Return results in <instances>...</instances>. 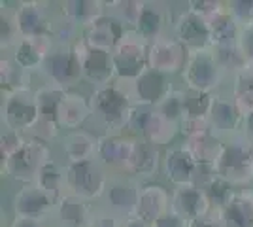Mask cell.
Segmentation results:
<instances>
[{
	"label": "cell",
	"instance_id": "obj_1",
	"mask_svg": "<svg viewBox=\"0 0 253 227\" xmlns=\"http://www.w3.org/2000/svg\"><path fill=\"white\" fill-rule=\"evenodd\" d=\"M93 118L98 119V123L112 133H126L128 119L132 116L134 102L128 93V86L121 82H114L110 86L95 87L89 97Z\"/></svg>",
	"mask_w": 253,
	"mask_h": 227
},
{
	"label": "cell",
	"instance_id": "obj_2",
	"mask_svg": "<svg viewBox=\"0 0 253 227\" xmlns=\"http://www.w3.org/2000/svg\"><path fill=\"white\" fill-rule=\"evenodd\" d=\"M49 159H51L49 142L36 135H25L21 146L6 161H2V173L23 185H32L36 184V178L42 167Z\"/></svg>",
	"mask_w": 253,
	"mask_h": 227
},
{
	"label": "cell",
	"instance_id": "obj_3",
	"mask_svg": "<svg viewBox=\"0 0 253 227\" xmlns=\"http://www.w3.org/2000/svg\"><path fill=\"white\" fill-rule=\"evenodd\" d=\"M219 178L231 182L234 187L246 189L253 184V148L246 136L236 135L223 140L221 151L213 163Z\"/></svg>",
	"mask_w": 253,
	"mask_h": 227
},
{
	"label": "cell",
	"instance_id": "obj_4",
	"mask_svg": "<svg viewBox=\"0 0 253 227\" xmlns=\"http://www.w3.org/2000/svg\"><path fill=\"white\" fill-rule=\"evenodd\" d=\"M2 119L4 127L21 135H34L40 125V108L36 91L21 87L10 93H2Z\"/></svg>",
	"mask_w": 253,
	"mask_h": 227
},
{
	"label": "cell",
	"instance_id": "obj_5",
	"mask_svg": "<svg viewBox=\"0 0 253 227\" xmlns=\"http://www.w3.org/2000/svg\"><path fill=\"white\" fill-rule=\"evenodd\" d=\"M110 178H112V174L104 165L98 159H91V161L66 165L64 184H66L68 193H74L85 201L93 203L98 199H104Z\"/></svg>",
	"mask_w": 253,
	"mask_h": 227
},
{
	"label": "cell",
	"instance_id": "obj_6",
	"mask_svg": "<svg viewBox=\"0 0 253 227\" xmlns=\"http://www.w3.org/2000/svg\"><path fill=\"white\" fill-rule=\"evenodd\" d=\"M40 70L45 76L47 86L66 89V91L72 89L84 78L82 57H80L76 44L72 45H57L55 44Z\"/></svg>",
	"mask_w": 253,
	"mask_h": 227
},
{
	"label": "cell",
	"instance_id": "obj_7",
	"mask_svg": "<svg viewBox=\"0 0 253 227\" xmlns=\"http://www.w3.org/2000/svg\"><path fill=\"white\" fill-rule=\"evenodd\" d=\"M148 47L149 44L144 38H140L134 31H128L123 36V40L112 51L116 82L128 86L144 70H148Z\"/></svg>",
	"mask_w": 253,
	"mask_h": 227
},
{
	"label": "cell",
	"instance_id": "obj_8",
	"mask_svg": "<svg viewBox=\"0 0 253 227\" xmlns=\"http://www.w3.org/2000/svg\"><path fill=\"white\" fill-rule=\"evenodd\" d=\"M227 72L217 63L211 49H204L199 53H191L187 65L181 72L183 84L187 89L202 91V93H215L223 84Z\"/></svg>",
	"mask_w": 253,
	"mask_h": 227
},
{
	"label": "cell",
	"instance_id": "obj_9",
	"mask_svg": "<svg viewBox=\"0 0 253 227\" xmlns=\"http://www.w3.org/2000/svg\"><path fill=\"white\" fill-rule=\"evenodd\" d=\"M140 180L128 174H112L104 193V210L110 214L128 220L136 216L140 199Z\"/></svg>",
	"mask_w": 253,
	"mask_h": 227
},
{
	"label": "cell",
	"instance_id": "obj_10",
	"mask_svg": "<svg viewBox=\"0 0 253 227\" xmlns=\"http://www.w3.org/2000/svg\"><path fill=\"white\" fill-rule=\"evenodd\" d=\"M176 89L172 86L169 74L157 72L153 68L144 70L132 84H128V93L132 97L134 106L144 108H159Z\"/></svg>",
	"mask_w": 253,
	"mask_h": 227
},
{
	"label": "cell",
	"instance_id": "obj_11",
	"mask_svg": "<svg viewBox=\"0 0 253 227\" xmlns=\"http://www.w3.org/2000/svg\"><path fill=\"white\" fill-rule=\"evenodd\" d=\"M21 38H51L55 21L45 2H19L11 10Z\"/></svg>",
	"mask_w": 253,
	"mask_h": 227
},
{
	"label": "cell",
	"instance_id": "obj_12",
	"mask_svg": "<svg viewBox=\"0 0 253 227\" xmlns=\"http://www.w3.org/2000/svg\"><path fill=\"white\" fill-rule=\"evenodd\" d=\"M172 36L189 51V55L211 49L210 21L187 8L176 17L172 25Z\"/></svg>",
	"mask_w": 253,
	"mask_h": 227
},
{
	"label": "cell",
	"instance_id": "obj_13",
	"mask_svg": "<svg viewBox=\"0 0 253 227\" xmlns=\"http://www.w3.org/2000/svg\"><path fill=\"white\" fill-rule=\"evenodd\" d=\"M136 144V136L128 133H112L98 136L96 159L110 171V174H126L128 161Z\"/></svg>",
	"mask_w": 253,
	"mask_h": 227
},
{
	"label": "cell",
	"instance_id": "obj_14",
	"mask_svg": "<svg viewBox=\"0 0 253 227\" xmlns=\"http://www.w3.org/2000/svg\"><path fill=\"white\" fill-rule=\"evenodd\" d=\"M187 61H189V51L170 34H165L149 44L148 68L172 76L183 72Z\"/></svg>",
	"mask_w": 253,
	"mask_h": 227
},
{
	"label": "cell",
	"instance_id": "obj_15",
	"mask_svg": "<svg viewBox=\"0 0 253 227\" xmlns=\"http://www.w3.org/2000/svg\"><path fill=\"white\" fill-rule=\"evenodd\" d=\"M11 208H13V218H32V220L45 222L47 216L55 214L57 199L47 191L40 189L36 184L23 185L13 195Z\"/></svg>",
	"mask_w": 253,
	"mask_h": 227
},
{
	"label": "cell",
	"instance_id": "obj_16",
	"mask_svg": "<svg viewBox=\"0 0 253 227\" xmlns=\"http://www.w3.org/2000/svg\"><path fill=\"white\" fill-rule=\"evenodd\" d=\"M242 112L236 106V100L232 95H221L215 93L208 121H210V131L217 135L219 138H232L242 133Z\"/></svg>",
	"mask_w": 253,
	"mask_h": 227
},
{
	"label": "cell",
	"instance_id": "obj_17",
	"mask_svg": "<svg viewBox=\"0 0 253 227\" xmlns=\"http://www.w3.org/2000/svg\"><path fill=\"white\" fill-rule=\"evenodd\" d=\"M76 47H78L80 57H82L84 78L87 82H91L95 87H104L116 82V70H114V63H112V51L89 47L82 38L76 42Z\"/></svg>",
	"mask_w": 253,
	"mask_h": 227
},
{
	"label": "cell",
	"instance_id": "obj_18",
	"mask_svg": "<svg viewBox=\"0 0 253 227\" xmlns=\"http://www.w3.org/2000/svg\"><path fill=\"white\" fill-rule=\"evenodd\" d=\"M163 169L165 176L174 187L179 185L195 184L197 171H199V161L191 153V150L185 144L170 146L163 155Z\"/></svg>",
	"mask_w": 253,
	"mask_h": 227
},
{
	"label": "cell",
	"instance_id": "obj_19",
	"mask_svg": "<svg viewBox=\"0 0 253 227\" xmlns=\"http://www.w3.org/2000/svg\"><path fill=\"white\" fill-rule=\"evenodd\" d=\"M130 29L114 13H104L100 19H96L93 25L84 29V40L89 47L95 49H104V51H114L116 45Z\"/></svg>",
	"mask_w": 253,
	"mask_h": 227
},
{
	"label": "cell",
	"instance_id": "obj_20",
	"mask_svg": "<svg viewBox=\"0 0 253 227\" xmlns=\"http://www.w3.org/2000/svg\"><path fill=\"white\" fill-rule=\"evenodd\" d=\"M172 208V191H169L163 184L157 182H144L140 187L136 216L138 220L153 226L163 214Z\"/></svg>",
	"mask_w": 253,
	"mask_h": 227
},
{
	"label": "cell",
	"instance_id": "obj_21",
	"mask_svg": "<svg viewBox=\"0 0 253 227\" xmlns=\"http://www.w3.org/2000/svg\"><path fill=\"white\" fill-rule=\"evenodd\" d=\"M55 216L61 227H91L96 212L89 201L66 191L57 201Z\"/></svg>",
	"mask_w": 253,
	"mask_h": 227
},
{
	"label": "cell",
	"instance_id": "obj_22",
	"mask_svg": "<svg viewBox=\"0 0 253 227\" xmlns=\"http://www.w3.org/2000/svg\"><path fill=\"white\" fill-rule=\"evenodd\" d=\"M172 210H176L179 216H183L189 222L195 218L210 214L211 205L201 185L189 184L172 189Z\"/></svg>",
	"mask_w": 253,
	"mask_h": 227
},
{
	"label": "cell",
	"instance_id": "obj_23",
	"mask_svg": "<svg viewBox=\"0 0 253 227\" xmlns=\"http://www.w3.org/2000/svg\"><path fill=\"white\" fill-rule=\"evenodd\" d=\"M61 150H63L64 165H74L96 159L98 150V138L87 129L66 131L61 138Z\"/></svg>",
	"mask_w": 253,
	"mask_h": 227
},
{
	"label": "cell",
	"instance_id": "obj_24",
	"mask_svg": "<svg viewBox=\"0 0 253 227\" xmlns=\"http://www.w3.org/2000/svg\"><path fill=\"white\" fill-rule=\"evenodd\" d=\"M89 118H93L89 98L80 95L74 89L64 91L63 98L59 102V112H57L59 127L66 131H78L84 127Z\"/></svg>",
	"mask_w": 253,
	"mask_h": 227
},
{
	"label": "cell",
	"instance_id": "obj_25",
	"mask_svg": "<svg viewBox=\"0 0 253 227\" xmlns=\"http://www.w3.org/2000/svg\"><path fill=\"white\" fill-rule=\"evenodd\" d=\"M51 38H21L11 49L13 63L21 68L23 72H31L36 68H42L47 53L53 49Z\"/></svg>",
	"mask_w": 253,
	"mask_h": 227
},
{
	"label": "cell",
	"instance_id": "obj_26",
	"mask_svg": "<svg viewBox=\"0 0 253 227\" xmlns=\"http://www.w3.org/2000/svg\"><path fill=\"white\" fill-rule=\"evenodd\" d=\"M161 165H163V159H161V151H159L157 146L149 144L144 138H136L126 174L134 176L138 180L140 178H151V176L157 174Z\"/></svg>",
	"mask_w": 253,
	"mask_h": 227
},
{
	"label": "cell",
	"instance_id": "obj_27",
	"mask_svg": "<svg viewBox=\"0 0 253 227\" xmlns=\"http://www.w3.org/2000/svg\"><path fill=\"white\" fill-rule=\"evenodd\" d=\"M219 214L223 227H253V191H236Z\"/></svg>",
	"mask_w": 253,
	"mask_h": 227
},
{
	"label": "cell",
	"instance_id": "obj_28",
	"mask_svg": "<svg viewBox=\"0 0 253 227\" xmlns=\"http://www.w3.org/2000/svg\"><path fill=\"white\" fill-rule=\"evenodd\" d=\"M106 2L100 0H70L61 4V17L76 27H89L106 13Z\"/></svg>",
	"mask_w": 253,
	"mask_h": 227
},
{
	"label": "cell",
	"instance_id": "obj_29",
	"mask_svg": "<svg viewBox=\"0 0 253 227\" xmlns=\"http://www.w3.org/2000/svg\"><path fill=\"white\" fill-rule=\"evenodd\" d=\"M169 23V15L167 10L163 8V4H155V2H146V8L142 11L140 19H138L136 27L132 29L134 33L144 38L148 44L155 42L157 38L165 36V29Z\"/></svg>",
	"mask_w": 253,
	"mask_h": 227
},
{
	"label": "cell",
	"instance_id": "obj_30",
	"mask_svg": "<svg viewBox=\"0 0 253 227\" xmlns=\"http://www.w3.org/2000/svg\"><path fill=\"white\" fill-rule=\"evenodd\" d=\"M179 123H174L167 119L159 110L151 108L148 119H146V125L140 133V138H144L146 142L153 144V146H169L170 142L174 140V136L178 135Z\"/></svg>",
	"mask_w": 253,
	"mask_h": 227
},
{
	"label": "cell",
	"instance_id": "obj_31",
	"mask_svg": "<svg viewBox=\"0 0 253 227\" xmlns=\"http://www.w3.org/2000/svg\"><path fill=\"white\" fill-rule=\"evenodd\" d=\"M211 29V47H219V45H232L238 44L242 27L234 19L229 8H225L221 13H217L213 19H210Z\"/></svg>",
	"mask_w": 253,
	"mask_h": 227
},
{
	"label": "cell",
	"instance_id": "obj_32",
	"mask_svg": "<svg viewBox=\"0 0 253 227\" xmlns=\"http://www.w3.org/2000/svg\"><path fill=\"white\" fill-rule=\"evenodd\" d=\"M183 118L181 121H208L215 93H202L195 89H183ZM210 123V121H208Z\"/></svg>",
	"mask_w": 253,
	"mask_h": 227
},
{
	"label": "cell",
	"instance_id": "obj_33",
	"mask_svg": "<svg viewBox=\"0 0 253 227\" xmlns=\"http://www.w3.org/2000/svg\"><path fill=\"white\" fill-rule=\"evenodd\" d=\"M64 176H66V165L59 163L57 159H49L42 167V171L36 178V185L53 195L57 201L63 193H66V184H64Z\"/></svg>",
	"mask_w": 253,
	"mask_h": 227
},
{
	"label": "cell",
	"instance_id": "obj_34",
	"mask_svg": "<svg viewBox=\"0 0 253 227\" xmlns=\"http://www.w3.org/2000/svg\"><path fill=\"white\" fill-rule=\"evenodd\" d=\"M231 95L236 100V106L240 108L242 116L253 110V61H246L242 70L234 74Z\"/></svg>",
	"mask_w": 253,
	"mask_h": 227
},
{
	"label": "cell",
	"instance_id": "obj_35",
	"mask_svg": "<svg viewBox=\"0 0 253 227\" xmlns=\"http://www.w3.org/2000/svg\"><path fill=\"white\" fill-rule=\"evenodd\" d=\"M183 144H185L191 150V153L197 157V161L215 163L219 151H221L223 140L217 135H213L211 131H206V133H201V135H195V136L185 138Z\"/></svg>",
	"mask_w": 253,
	"mask_h": 227
},
{
	"label": "cell",
	"instance_id": "obj_36",
	"mask_svg": "<svg viewBox=\"0 0 253 227\" xmlns=\"http://www.w3.org/2000/svg\"><path fill=\"white\" fill-rule=\"evenodd\" d=\"M211 51L215 55L217 63L227 74H238L246 65V55H244L240 44H232V45H219V47H211Z\"/></svg>",
	"mask_w": 253,
	"mask_h": 227
},
{
	"label": "cell",
	"instance_id": "obj_37",
	"mask_svg": "<svg viewBox=\"0 0 253 227\" xmlns=\"http://www.w3.org/2000/svg\"><path fill=\"white\" fill-rule=\"evenodd\" d=\"M202 189H204V193H206L208 201H210L211 210H215V212H221L223 208L229 205L232 195L236 193V187L231 182L219 178V176L213 178L210 184L206 185V187H202Z\"/></svg>",
	"mask_w": 253,
	"mask_h": 227
},
{
	"label": "cell",
	"instance_id": "obj_38",
	"mask_svg": "<svg viewBox=\"0 0 253 227\" xmlns=\"http://www.w3.org/2000/svg\"><path fill=\"white\" fill-rule=\"evenodd\" d=\"M0 34H2V53L13 49V45L21 40L13 13L8 8H2V13H0Z\"/></svg>",
	"mask_w": 253,
	"mask_h": 227
},
{
	"label": "cell",
	"instance_id": "obj_39",
	"mask_svg": "<svg viewBox=\"0 0 253 227\" xmlns=\"http://www.w3.org/2000/svg\"><path fill=\"white\" fill-rule=\"evenodd\" d=\"M117 8L112 13L117 15L121 21L126 25V29H134L138 19L142 15V11L146 8V2H138V0H126V2H114Z\"/></svg>",
	"mask_w": 253,
	"mask_h": 227
},
{
	"label": "cell",
	"instance_id": "obj_40",
	"mask_svg": "<svg viewBox=\"0 0 253 227\" xmlns=\"http://www.w3.org/2000/svg\"><path fill=\"white\" fill-rule=\"evenodd\" d=\"M227 8L234 15V19L244 29H252L253 27V0H234L227 2Z\"/></svg>",
	"mask_w": 253,
	"mask_h": 227
},
{
	"label": "cell",
	"instance_id": "obj_41",
	"mask_svg": "<svg viewBox=\"0 0 253 227\" xmlns=\"http://www.w3.org/2000/svg\"><path fill=\"white\" fill-rule=\"evenodd\" d=\"M155 110H159V112L167 119H170V121L181 123V118H183V95H181V91L176 89V91Z\"/></svg>",
	"mask_w": 253,
	"mask_h": 227
},
{
	"label": "cell",
	"instance_id": "obj_42",
	"mask_svg": "<svg viewBox=\"0 0 253 227\" xmlns=\"http://www.w3.org/2000/svg\"><path fill=\"white\" fill-rule=\"evenodd\" d=\"M227 8V4H223L219 0H191L187 2V10L195 11L197 15H201L204 19H213L217 13H221Z\"/></svg>",
	"mask_w": 253,
	"mask_h": 227
},
{
	"label": "cell",
	"instance_id": "obj_43",
	"mask_svg": "<svg viewBox=\"0 0 253 227\" xmlns=\"http://www.w3.org/2000/svg\"><path fill=\"white\" fill-rule=\"evenodd\" d=\"M25 135L17 133V131L4 129L2 131V140H0V155H2V161H6L13 151L21 146Z\"/></svg>",
	"mask_w": 253,
	"mask_h": 227
},
{
	"label": "cell",
	"instance_id": "obj_44",
	"mask_svg": "<svg viewBox=\"0 0 253 227\" xmlns=\"http://www.w3.org/2000/svg\"><path fill=\"white\" fill-rule=\"evenodd\" d=\"M151 227H187V220L183 216H179L176 210L170 208L169 212L163 214Z\"/></svg>",
	"mask_w": 253,
	"mask_h": 227
},
{
	"label": "cell",
	"instance_id": "obj_45",
	"mask_svg": "<svg viewBox=\"0 0 253 227\" xmlns=\"http://www.w3.org/2000/svg\"><path fill=\"white\" fill-rule=\"evenodd\" d=\"M91 227H125V220L102 210V212H96L95 222Z\"/></svg>",
	"mask_w": 253,
	"mask_h": 227
},
{
	"label": "cell",
	"instance_id": "obj_46",
	"mask_svg": "<svg viewBox=\"0 0 253 227\" xmlns=\"http://www.w3.org/2000/svg\"><path fill=\"white\" fill-rule=\"evenodd\" d=\"M187 227H223L221 214L215 212V210H211L210 214H206V216L189 220V222H187Z\"/></svg>",
	"mask_w": 253,
	"mask_h": 227
},
{
	"label": "cell",
	"instance_id": "obj_47",
	"mask_svg": "<svg viewBox=\"0 0 253 227\" xmlns=\"http://www.w3.org/2000/svg\"><path fill=\"white\" fill-rule=\"evenodd\" d=\"M240 47H242L244 55L248 61H253V27L252 29H244L242 34H240Z\"/></svg>",
	"mask_w": 253,
	"mask_h": 227
},
{
	"label": "cell",
	"instance_id": "obj_48",
	"mask_svg": "<svg viewBox=\"0 0 253 227\" xmlns=\"http://www.w3.org/2000/svg\"><path fill=\"white\" fill-rule=\"evenodd\" d=\"M10 227H49L42 220H32V218H13Z\"/></svg>",
	"mask_w": 253,
	"mask_h": 227
},
{
	"label": "cell",
	"instance_id": "obj_49",
	"mask_svg": "<svg viewBox=\"0 0 253 227\" xmlns=\"http://www.w3.org/2000/svg\"><path fill=\"white\" fill-rule=\"evenodd\" d=\"M242 136H246L248 138V142L252 144L253 148V110L250 112V114H246L242 119V133H240Z\"/></svg>",
	"mask_w": 253,
	"mask_h": 227
},
{
	"label": "cell",
	"instance_id": "obj_50",
	"mask_svg": "<svg viewBox=\"0 0 253 227\" xmlns=\"http://www.w3.org/2000/svg\"><path fill=\"white\" fill-rule=\"evenodd\" d=\"M125 227H151V226L146 224V222H142V220H138V218H128V220H125Z\"/></svg>",
	"mask_w": 253,
	"mask_h": 227
},
{
	"label": "cell",
	"instance_id": "obj_51",
	"mask_svg": "<svg viewBox=\"0 0 253 227\" xmlns=\"http://www.w3.org/2000/svg\"><path fill=\"white\" fill-rule=\"evenodd\" d=\"M51 227H61V226H51Z\"/></svg>",
	"mask_w": 253,
	"mask_h": 227
}]
</instances>
